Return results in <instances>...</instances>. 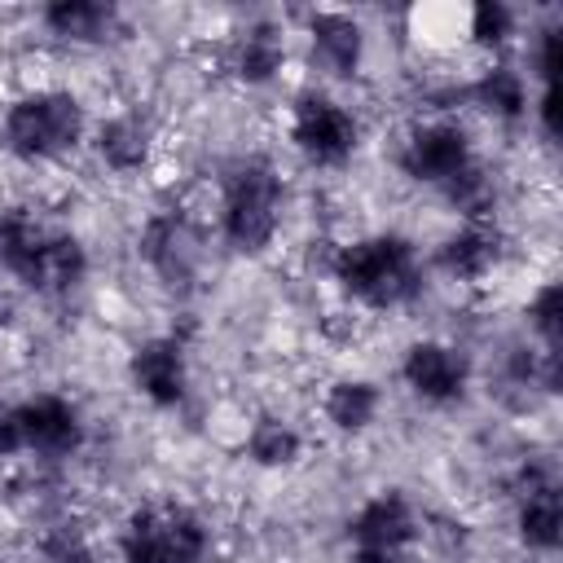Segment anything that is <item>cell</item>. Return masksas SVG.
<instances>
[{"mask_svg":"<svg viewBox=\"0 0 563 563\" xmlns=\"http://www.w3.org/2000/svg\"><path fill=\"white\" fill-rule=\"evenodd\" d=\"M330 282L356 312H400L422 295L427 260L413 238L374 229L330 251Z\"/></svg>","mask_w":563,"mask_h":563,"instance_id":"1","label":"cell"},{"mask_svg":"<svg viewBox=\"0 0 563 563\" xmlns=\"http://www.w3.org/2000/svg\"><path fill=\"white\" fill-rule=\"evenodd\" d=\"M0 273L44 299H62L88 282V246L35 207H0Z\"/></svg>","mask_w":563,"mask_h":563,"instance_id":"2","label":"cell"},{"mask_svg":"<svg viewBox=\"0 0 563 563\" xmlns=\"http://www.w3.org/2000/svg\"><path fill=\"white\" fill-rule=\"evenodd\" d=\"M88 110L62 84H26L0 110V150L22 167H48L88 145Z\"/></svg>","mask_w":563,"mask_h":563,"instance_id":"3","label":"cell"},{"mask_svg":"<svg viewBox=\"0 0 563 563\" xmlns=\"http://www.w3.org/2000/svg\"><path fill=\"white\" fill-rule=\"evenodd\" d=\"M286 220V180L268 154H242L220 176L216 233L233 255H264Z\"/></svg>","mask_w":563,"mask_h":563,"instance_id":"4","label":"cell"},{"mask_svg":"<svg viewBox=\"0 0 563 563\" xmlns=\"http://www.w3.org/2000/svg\"><path fill=\"white\" fill-rule=\"evenodd\" d=\"M119 563H211V523L185 501H141L114 537Z\"/></svg>","mask_w":563,"mask_h":563,"instance_id":"5","label":"cell"},{"mask_svg":"<svg viewBox=\"0 0 563 563\" xmlns=\"http://www.w3.org/2000/svg\"><path fill=\"white\" fill-rule=\"evenodd\" d=\"M286 141L308 167L339 172L356 158L365 128L361 114L330 88H303L286 106Z\"/></svg>","mask_w":563,"mask_h":563,"instance_id":"6","label":"cell"},{"mask_svg":"<svg viewBox=\"0 0 563 563\" xmlns=\"http://www.w3.org/2000/svg\"><path fill=\"white\" fill-rule=\"evenodd\" d=\"M396 163H400V172L409 180H418V185H427V189L440 194L466 167H475L479 154H475V141H471V128L457 114L435 110V114H427V119H418V123L405 128L400 150H396Z\"/></svg>","mask_w":563,"mask_h":563,"instance_id":"7","label":"cell"},{"mask_svg":"<svg viewBox=\"0 0 563 563\" xmlns=\"http://www.w3.org/2000/svg\"><path fill=\"white\" fill-rule=\"evenodd\" d=\"M471 378H475L471 352L457 347L453 339H413L400 356V383L427 409H449L466 400Z\"/></svg>","mask_w":563,"mask_h":563,"instance_id":"8","label":"cell"},{"mask_svg":"<svg viewBox=\"0 0 563 563\" xmlns=\"http://www.w3.org/2000/svg\"><path fill=\"white\" fill-rule=\"evenodd\" d=\"M13 409V422H18V435H22V457H44V462H62V457H75L88 440V422L79 413V405L62 391H35Z\"/></svg>","mask_w":563,"mask_h":563,"instance_id":"9","label":"cell"},{"mask_svg":"<svg viewBox=\"0 0 563 563\" xmlns=\"http://www.w3.org/2000/svg\"><path fill=\"white\" fill-rule=\"evenodd\" d=\"M515 537L532 554H554L563 541V497L554 462L528 457L515 471Z\"/></svg>","mask_w":563,"mask_h":563,"instance_id":"10","label":"cell"},{"mask_svg":"<svg viewBox=\"0 0 563 563\" xmlns=\"http://www.w3.org/2000/svg\"><path fill=\"white\" fill-rule=\"evenodd\" d=\"M303 53L325 79H356L369 57V31L347 9H312L303 18Z\"/></svg>","mask_w":563,"mask_h":563,"instance_id":"11","label":"cell"},{"mask_svg":"<svg viewBox=\"0 0 563 563\" xmlns=\"http://www.w3.org/2000/svg\"><path fill=\"white\" fill-rule=\"evenodd\" d=\"M128 387L154 409H180L189 396V352L180 334H150L128 352Z\"/></svg>","mask_w":563,"mask_h":563,"instance_id":"12","label":"cell"},{"mask_svg":"<svg viewBox=\"0 0 563 563\" xmlns=\"http://www.w3.org/2000/svg\"><path fill=\"white\" fill-rule=\"evenodd\" d=\"M286 57H290L286 26H277L273 18H255L229 31L220 44V70L242 88H268L286 70Z\"/></svg>","mask_w":563,"mask_h":563,"instance_id":"13","label":"cell"},{"mask_svg":"<svg viewBox=\"0 0 563 563\" xmlns=\"http://www.w3.org/2000/svg\"><path fill=\"white\" fill-rule=\"evenodd\" d=\"M343 532L352 550H413L422 519H418V506L400 488H378L347 515Z\"/></svg>","mask_w":563,"mask_h":563,"instance_id":"14","label":"cell"},{"mask_svg":"<svg viewBox=\"0 0 563 563\" xmlns=\"http://www.w3.org/2000/svg\"><path fill=\"white\" fill-rule=\"evenodd\" d=\"M88 145L110 176H141L158 154V132L141 110H110L88 128Z\"/></svg>","mask_w":563,"mask_h":563,"instance_id":"15","label":"cell"},{"mask_svg":"<svg viewBox=\"0 0 563 563\" xmlns=\"http://www.w3.org/2000/svg\"><path fill=\"white\" fill-rule=\"evenodd\" d=\"M506 260V233L493 220H462L440 246H435V268L457 282V286H479L488 282Z\"/></svg>","mask_w":563,"mask_h":563,"instance_id":"16","label":"cell"},{"mask_svg":"<svg viewBox=\"0 0 563 563\" xmlns=\"http://www.w3.org/2000/svg\"><path fill=\"white\" fill-rule=\"evenodd\" d=\"M136 251H141V260L158 277L185 282L198 268V224L180 207L150 211L145 224H141V233H136Z\"/></svg>","mask_w":563,"mask_h":563,"instance_id":"17","label":"cell"},{"mask_svg":"<svg viewBox=\"0 0 563 563\" xmlns=\"http://www.w3.org/2000/svg\"><path fill=\"white\" fill-rule=\"evenodd\" d=\"M462 101L488 114L493 123H523L532 110V79L515 62L493 57L462 84Z\"/></svg>","mask_w":563,"mask_h":563,"instance_id":"18","label":"cell"},{"mask_svg":"<svg viewBox=\"0 0 563 563\" xmlns=\"http://www.w3.org/2000/svg\"><path fill=\"white\" fill-rule=\"evenodd\" d=\"M35 22L62 44L97 48L119 31V9L106 0H53L35 13Z\"/></svg>","mask_w":563,"mask_h":563,"instance_id":"19","label":"cell"},{"mask_svg":"<svg viewBox=\"0 0 563 563\" xmlns=\"http://www.w3.org/2000/svg\"><path fill=\"white\" fill-rule=\"evenodd\" d=\"M321 418L334 435H365L383 418V387L361 374H339L321 391Z\"/></svg>","mask_w":563,"mask_h":563,"instance_id":"20","label":"cell"},{"mask_svg":"<svg viewBox=\"0 0 563 563\" xmlns=\"http://www.w3.org/2000/svg\"><path fill=\"white\" fill-rule=\"evenodd\" d=\"M303 449H308L303 431L282 413H260L242 435V453L260 471H290V466H299Z\"/></svg>","mask_w":563,"mask_h":563,"instance_id":"21","label":"cell"},{"mask_svg":"<svg viewBox=\"0 0 563 563\" xmlns=\"http://www.w3.org/2000/svg\"><path fill=\"white\" fill-rule=\"evenodd\" d=\"M519 40V9L506 0H479L466 4V44L479 48L488 62L501 57Z\"/></svg>","mask_w":563,"mask_h":563,"instance_id":"22","label":"cell"},{"mask_svg":"<svg viewBox=\"0 0 563 563\" xmlns=\"http://www.w3.org/2000/svg\"><path fill=\"white\" fill-rule=\"evenodd\" d=\"M409 35H418V40H427V44H440V48H449V44H466V4L457 9V4H418V9H409Z\"/></svg>","mask_w":563,"mask_h":563,"instance_id":"23","label":"cell"},{"mask_svg":"<svg viewBox=\"0 0 563 563\" xmlns=\"http://www.w3.org/2000/svg\"><path fill=\"white\" fill-rule=\"evenodd\" d=\"M35 550H40L44 563H97V545H92L88 528L75 523V519L48 523V528L40 532V545H35Z\"/></svg>","mask_w":563,"mask_h":563,"instance_id":"24","label":"cell"},{"mask_svg":"<svg viewBox=\"0 0 563 563\" xmlns=\"http://www.w3.org/2000/svg\"><path fill=\"white\" fill-rule=\"evenodd\" d=\"M523 317H528V334L537 339V347H554L559 352V282L554 277H545V282H537V290L528 295V308H523Z\"/></svg>","mask_w":563,"mask_h":563,"instance_id":"25","label":"cell"},{"mask_svg":"<svg viewBox=\"0 0 563 563\" xmlns=\"http://www.w3.org/2000/svg\"><path fill=\"white\" fill-rule=\"evenodd\" d=\"M352 563H413L409 550H352Z\"/></svg>","mask_w":563,"mask_h":563,"instance_id":"26","label":"cell"}]
</instances>
